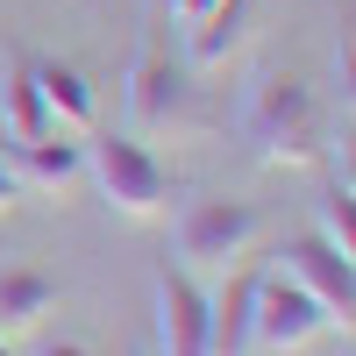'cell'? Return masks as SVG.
Masks as SVG:
<instances>
[{
	"label": "cell",
	"instance_id": "obj_1",
	"mask_svg": "<svg viewBox=\"0 0 356 356\" xmlns=\"http://www.w3.org/2000/svg\"><path fill=\"white\" fill-rule=\"evenodd\" d=\"M243 143L278 164V171H300V164H321L328 157V122H321V100L307 79L292 72H257L250 93H243Z\"/></svg>",
	"mask_w": 356,
	"mask_h": 356
},
{
	"label": "cell",
	"instance_id": "obj_2",
	"mask_svg": "<svg viewBox=\"0 0 356 356\" xmlns=\"http://www.w3.org/2000/svg\"><path fill=\"white\" fill-rule=\"evenodd\" d=\"M122 107H129V136L150 143V136H186L200 122V86H193V65L171 57L157 43V29L143 36L136 65H129V86H122Z\"/></svg>",
	"mask_w": 356,
	"mask_h": 356
},
{
	"label": "cell",
	"instance_id": "obj_3",
	"mask_svg": "<svg viewBox=\"0 0 356 356\" xmlns=\"http://www.w3.org/2000/svg\"><path fill=\"white\" fill-rule=\"evenodd\" d=\"M86 171H93L100 200L114 214H129V221H150V214L171 207V171L150 157V143H136V136H93L86 143Z\"/></svg>",
	"mask_w": 356,
	"mask_h": 356
},
{
	"label": "cell",
	"instance_id": "obj_4",
	"mask_svg": "<svg viewBox=\"0 0 356 356\" xmlns=\"http://www.w3.org/2000/svg\"><path fill=\"white\" fill-rule=\"evenodd\" d=\"M335 321H328V307H321L307 285H292L285 271L278 278L257 271V292H250V356H292V349H307Z\"/></svg>",
	"mask_w": 356,
	"mask_h": 356
},
{
	"label": "cell",
	"instance_id": "obj_5",
	"mask_svg": "<svg viewBox=\"0 0 356 356\" xmlns=\"http://www.w3.org/2000/svg\"><path fill=\"white\" fill-rule=\"evenodd\" d=\"M264 235L257 207L243 200H193L178 214V264L186 271H228L235 257H250V243Z\"/></svg>",
	"mask_w": 356,
	"mask_h": 356
},
{
	"label": "cell",
	"instance_id": "obj_6",
	"mask_svg": "<svg viewBox=\"0 0 356 356\" xmlns=\"http://www.w3.org/2000/svg\"><path fill=\"white\" fill-rule=\"evenodd\" d=\"M278 257H285V278L307 285L314 300L328 307V321L349 335V314H356V257H342L335 243H321V235H292Z\"/></svg>",
	"mask_w": 356,
	"mask_h": 356
},
{
	"label": "cell",
	"instance_id": "obj_7",
	"mask_svg": "<svg viewBox=\"0 0 356 356\" xmlns=\"http://www.w3.org/2000/svg\"><path fill=\"white\" fill-rule=\"evenodd\" d=\"M150 300H157V356H214L207 349V292L193 285L186 264H157Z\"/></svg>",
	"mask_w": 356,
	"mask_h": 356
},
{
	"label": "cell",
	"instance_id": "obj_8",
	"mask_svg": "<svg viewBox=\"0 0 356 356\" xmlns=\"http://www.w3.org/2000/svg\"><path fill=\"white\" fill-rule=\"evenodd\" d=\"M8 171L22 193H65L72 178H86V143H65V136H36V143H8Z\"/></svg>",
	"mask_w": 356,
	"mask_h": 356
},
{
	"label": "cell",
	"instance_id": "obj_9",
	"mask_svg": "<svg viewBox=\"0 0 356 356\" xmlns=\"http://www.w3.org/2000/svg\"><path fill=\"white\" fill-rule=\"evenodd\" d=\"M29 72H36V93H43V107H50V122H65V129H79V136L100 129V100H93V86H86V72L57 65V57H29Z\"/></svg>",
	"mask_w": 356,
	"mask_h": 356
},
{
	"label": "cell",
	"instance_id": "obj_10",
	"mask_svg": "<svg viewBox=\"0 0 356 356\" xmlns=\"http://www.w3.org/2000/svg\"><path fill=\"white\" fill-rule=\"evenodd\" d=\"M250 292L257 271H235V264H228V285L207 292V349L214 356H250Z\"/></svg>",
	"mask_w": 356,
	"mask_h": 356
},
{
	"label": "cell",
	"instance_id": "obj_11",
	"mask_svg": "<svg viewBox=\"0 0 356 356\" xmlns=\"http://www.w3.org/2000/svg\"><path fill=\"white\" fill-rule=\"evenodd\" d=\"M250 15H257V0H221L214 15H200V22L186 29V65H193V72L221 65V57L250 36Z\"/></svg>",
	"mask_w": 356,
	"mask_h": 356
},
{
	"label": "cell",
	"instance_id": "obj_12",
	"mask_svg": "<svg viewBox=\"0 0 356 356\" xmlns=\"http://www.w3.org/2000/svg\"><path fill=\"white\" fill-rule=\"evenodd\" d=\"M57 307V278L43 271H0V335H29Z\"/></svg>",
	"mask_w": 356,
	"mask_h": 356
},
{
	"label": "cell",
	"instance_id": "obj_13",
	"mask_svg": "<svg viewBox=\"0 0 356 356\" xmlns=\"http://www.w3.org/2000/svg\"><path fill=\"white\" fill-rule=\"evenodd\" d=\"M0 107H8V143H36V136L57 129V122H50V107H43V93H36V72H29V57H15Z\"/></svg>",
	"mask_w": 356,
	"mask_h": 356
},
{
	"label": "cell",
	"instance_id": "obj_14",
	"mask_svg": "<svg viewBox=\"0 0 356 356\" xmlns=\"http://www.w3.org/2000/svg\"><path fill=\"white\" fill-rule=\"evenodd\" d=\"M321 243H335L342 257H356V207H349V186H328V193H321Z\"/></svg>",
	"mask_w": 356,
	"mask_h": 356
},
{
	"label": "cell",
	"instance_id": "obj_15",
	"mask_svg": "<svg viewBox=\"0 0 356 356\" xmlns=\"http://www.w3.org/2000/svg\"><path fill=\"white\" fill-rule=\"evenodd\" d=\"M214 8H221V0H171V15H178V22H186V29H193L200 15H214Z\"/></svg>",
	"mask_w": 356,
	"mask_h": 356
},
{
	"label": "cell",
	"instance_id": "obj_16",
	"mask_svg": "<svg viewBox=\"0 0 356 356\" xmlns=\"http://www.w3.org/2000/svg\"><path fill=\"white\" fill-rule=\"evenodd\" d=\"M29 356H93V349H86V342H36Z\"/></svg>",
	"mask_w": 356,
	"mask_h": 356
},
{
	"label": "cell",
	"instance_id": "obj_17",
	"mask_svg": "<svg viewBox=\"0 0 356 356\" xmlns=\"http://www.w3.org/2000/svg\"><path fill=\"white\" fill-rule=\"evenodd\" d=\"M15 200H22V186H15V171H8V157H0V214H8Z\"/></svg>",
	"mask_w": 356,
	"mask_h": 356
},
{
	"label": "cell",
	"instance_id": "obj_18",
	"mask_svg": "<svg viewBox=\"0 0 356 356\" xmlns=\"http://www.w3.org/2000/svg\"><path fill=\"white\" fill-rule=\"evenodd\" d=\"M164 8H171V0H150V15H164Z\"/></svg>",
	"mask_w": 356,
	"mask_h": 356
},
{
	"label": "cell",
	"instance_id": "obj_19",
	"mask_svg": "<svg viewBox=\"0 0 356 356\" xmlns=\"http://www.w3.org/2000/svg\"><path fill=\"white\" fill-rule=\"evenodd\" d=\"M0 356H15V349H8V335H0Z\"/></svg>",
	"mask_w": 356,
	"mask_h": 356
}]
</instances>
